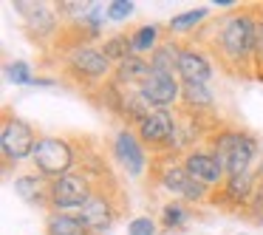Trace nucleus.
Instances as JSON below:
<instances>
[{"label":"nucleus","mask_w":263,"mask_h":235,"mask_svg":"<svg viewBox=\"0 0 263 235\" xmlns=\"http://www.w3.org/2000/svg\"><path fill=\"white\" fill-rule=\"evenodd\" d=\"M255 40H257L255 9H240L221 23L212 46H215L221 63L240 74L243 68H255Z\"/></svg>","instance_id":"1"},{"label":"nucleus","mask_w":263,"mask_h":235,"mask_svg":"<svg viewBox=\"0 0 263 235\" xmlns=\"http://www.w3.org/2000/svg\"><path fill=\"white\" fill-rule=\"evenodd\" d=\"M210 150L221 159L227 178H235V176H246L249 173V165L257 153V142H255V136H249L243 131H221V133H215Z\"/></svg>","instance_id":"2"},{"label":"nucleus","mask_w":263,"mask_h":235,"mask_svg":"<svg viewBox=\"0 0 263 235\" xmlns=\"http://www.w3.org/2000/svg\"><path fill=\"white\" fill-rule=\"evenodd\" d=\"M77 150L68 139L63 136H40L34 148V156H31V165H34L37 173H43L46 178H60V176H68L74 173L77 167Z\"/></svg>","instance_id":"3"},{"label":"nucleus","mask_w":263,"mask_h":235,"mask_svg":"<svg viewBox=\"0 0 263 235\" xmlns=\"http://www.w3.org/2000/svg\"><path fill=\"white\" fill-rule=\"evenodd\" d=\"M97 193L91 182V173L74 170L68 176H60L51 182V212H80L88 198Z\"/></svg>","instance_id":"4"},{"label":"nucleus","mask_w":263,"mask_h":235,"mask_svg":"<svg viewBox=\"0 0 263 235\" xmlns=\"http://www.w3.org/2000/svg\"><path fill=\"white\" fill-rule=\"evenodd\" d=\"M37 133L23 116L6 114L3 116V128H0V150H3V159L6 161H26L34 156L37 148Z\"/></svg>","instance_id":"5"},{"label":"nucleus","mask_w":263,"mask_h":235,"mask_svg":"<svg viewBox=\"0 0 263 235\" xmlns=\"http://www.w3.org/2000/svg\"><path fill=\"white\" fill-rule=\"evenodd\" d=\"M176 122L178 119L173 116V111H150L136 125V136L142 139V144H147L153 150H173Z\"/></svg>","instance_id":"6"},{"label":"nucleus","mask_w":263,"mask_h":235,"mask_svg":"<svg viewBox=\"0 0 263 235\" xmlns=\"http://www.w3.org/2000/svg\"><path fill=\"white\" fill-rule=\"evenodd\" d=\"M68 71L82 77L85 82H99V80H108L110 77V60L102 54V48L77 43L68 51Z\"/></svg>","instance_id":"7"},{"label":"nucleus","mask_w":263,"mask_h":235,"mask_svg":"<svg viewBox=\"0 0 263 235\" xmlns=\"http://www.w3.org/2000/svg\"><path fill=\"white\" fill-rule=\"evenodd\" d=\"M114 159L119 161V167L130 178H139L147 170V153H144V148H142V139H139L130 128H122L114 136Z\"/></svg>","instance_id":"8"},{"label":"nucleus","mask_w":263,"mask_h":235,"mask_svg":"<svg viewBox=\"0 0 263 235\" xmlns=\"http://www.w3.org/2000/svg\"><path fill=\"white\" fill-rule=\"evenodd\" d=\"M77 215H80L82 224L91 229V235H102L105 229H110V224L119 218V204L110 198V193L97 190V193L88 198V204L82 207Z\"/></svg>","instance_id":"9"},{"label":"nucleus","mask_w":263,"mask_h":235,"mask_svg":"<svg viewBox=\"0 0 263 235\" xmlns=\"http://www.w3.org/2000/svg\"><path fill=\"white\" fill-rule=\"evenodd\" d=\"M142 97L147 99V105L153 111H170V105H176L181 99V80L173 74H150L142 82Z\"/></svg>","instance_id":"10"},{"label":"nucleus","mask_w":263,"mask_h":235,"mask_svg":"<svg viewBox=\"0 0 263 235\" xmlns=\"http://www.w3.org/2000/svg\"><path fill=\"white\" fill-rule=\"evenodd\" d=\"M181 165L187 167V173L195 182L206 184V187H223V182H227L221 159H218L212 150H187Z\"/></svg>","instance_id":"11"},{"label":"nucleus","mask_w":263,"mask_h":235,"mask_svg":"<svg viewBox=\"0 0 263 235\" xmlns=\"http://www.w3.org/2000/svg\"><path fill=\"white\" fill-rule=\"evenodd\" d=\"M14 193L31 207H51V178H46L43 173H20L14 176Z\"/></svg>","instance_id":"12"},{"label":"nucleus","mask_w":263,"mask_h":235,"mask_svg":"<svg viewBox=\"0 0 263 235\" xmlns=\"http://www.w3.org/2000/svg\"><path fill=\"white\" fill-rule=\"evenodd\" d=\"M14 9H17L20 14L26 17V26H29L31 34L37 37H48L54 34V31L60 29V17H57V9L46 6V3H14Z\"/></svg>","instance_id":"13"},{"label":"nucleus","mask_w":263,"mask_h":235,"mask_svg":"<svg viewBox=\"0 0 263 235\" xmlns=\"http://www.w3.org/2000/svg\"><path fill=\"white\" fill-rule=\"evenodd\" d=\"M178 80L181 82H206L212 80V63L206 60L204 51L198 48H181V57H178Z\"/></svg>","instance_id":"14"},{"label":"nucleus","mask_w":263,"mask_h":235,"mask_svg":"<svg viewBox=\"0 0 263 235\" xmlns=\"http://www.w3.org/2000/svg\"><path fill=\"white\" fill-rule=\"evenodd\" d=\"M153 74L147 57H139V54H130L127 60H122L114 71V80L119 85H130V88H142V82Z\"/></svg>","instance_id":"15"},{"label":"nucleus","mask_w":263,"mask_h":235,"mask_svg":"<svg viewBox=\"0 0 263 235\" xmlns=\"http://www.w3.org/2000/svg\"><path fill=\"white\" fill-rule=\"evenodd\" d=\"M255 187H257V176H252V173L227 178L223 187H221V198L227 201V204H249Z\"/></svg>","instance_id":"16"},{"label":"nucleus","mask_w":263,"mask_h":235,"mask_svg":"<svg viewBox=\"0 0 263 235\" xmlns=\"http://www.w3.org/2000/svg\"><path fill=\"white\" fill-rule=\"evenodd\" d=\"M46 235H91L77 212H48Z\"/></svg>","instance_id":"17"},{"label":"nucleus","mask_w":263,"mask_h":235,"mask_svg":"<svg viewBox=\"0 0 263 235\" xmlns=\"http://www.w3.org/2000/svg\"><path fill=\"white\" fill-rule=\"evenodd\" d=\"M178 57H181V46L176 40H167L150 54V68L156 74H173L178 77Z\"/></svg>","instance_id":"18"},{"label":"nucleus","mask_w":263,"mask_h":235,"mask_svg":"<svg viewBox=\"0 0 263 235\" xmlns=\"http://www.w3.org/2000/svg\"><path fill=\"white\" fill-rule=\"evenodd\" d=\"M159 37H161V26H159V23H144V26H139V29H133V31H130L133 54H139V57H144V54H153L156 48L161 46Z\"/></svg>","instance_id":"19"},{"label":"nucleus","mask_w":263,"mask_h":235,"mask_svg":"<svg viewBox=\"0 0 263 235\" xmlns=\"http://www.w3.org/2000/svg\"><path fill=\"white\" fill-rule=\"evenodd\" d=\"M181 102L193 111H210L215 105V97L201 82H181Z\"/></svg>","instance_id":"20"},{"label":"nucleus","mask_w":263,"mask_h":235,"mask_svg":"<svg viewBox=\"0 0 263 235\" xmlns=\"http://www.w3.org/2000/svg\"><path fill=\"white\" fill-rule=\"evenodd\" d=\"M159 182L164 184V190H170L173 195H184V190H187L190 182H193V176L187 173L184 165H167L164 170H161Z\"/></svg>","instance_id":"21"},{"label":"nucleus","mask_w":263,"mask_h":235,"mask_svg":"<svg viewBox=\"0 0 263 235\" xmlns=\"http://www.w3.org/2000/svg\"><path fill=\"white\" fill-rule=\"evenodd\" d=\"M206 14H210V9H204V6L190 9V12H181V14H176V17L167 23V31H170V34H190V31H193Z\"/></svg>","instance_id":"22"},{"label":"nucleus","mask_w":263,"mask_h":235,"mask_svg":"<svg viewBox=\"0 0 263 235\" xmlns=\"http://www.w3.org/2000/svg\"><path fill=\"white\" fill-rule=\"evenodd\" d=\"M102 54L110 60V63H116V65H119L122 60H127L133 54L130 34H110L108 40L102 43Z\"/></svg>","instance_id":"23"},{"label":"nucleus","mask_w":263,"mask_h":235,"mask_svg":"<svg viewBox=\"0 0 263 235\" xmlns=\"http://www.w3.org/2000/svg\"><path fill=\"white\" fill-rule=\"evenodd\" d=\"M187 221H190V210H187L184 201H170V204H164V210H161V224H164L167 229H178Z\"/></svg>","instance_id":"24"},{"label":"nucleus","mask_w":263,"mask_h":235,"mask_svg":"<svg viewBox=\"0 0 263 235\" xmlns=\"http://www.w3.org/2000/svg\"><path fill=\"white\" fill-rule=\"evenodd\" d=\"M6 77H9V82H14V85H31V82H34V77H31V65L23 63V60L9 63L6 65Z\"/></svg>","instance_id":"25"},{"label":"nucleus","mask_w":263,"mask_h":235,"mask_svg":"<svg viewBox=\"0 0 263 235\" xmlns=\"http://www.w3.org/2000/svg\"><path fill=\"white\" fill-rule=\"evenodd\" d=\"M105 14H108L110 23H122V20H127L133 14V3L130 0H114V3L105 6Z\"/></svg>","instance_id":"26"},{"label":"nucleus","mask_w":263,"mask_h":235,"mask_svg":"<svg viewBox=\"0 0 263 235\" xmlns=\"http://www.w3.org/2000/svg\"><path fill=\"white\" fill-rule=\"evenodd\" d=\"M127 235H156V221L150 215H139L127 224Z\"/></svg>","instance_id":"27"},{"label":"nucleus","mask_w":263,"mask_h":235,"mask_svg":"<svg viewBox=\"0 0 263 235\" xmlns=\"http://www.w3.org/2000/svg\"><path fill=\"white\" fill-rule=\"evenodd\" d=\"M246 207H249V215L263 224V182L260 178H257V187H255V193H252V198Z\"/></svg>","instance_id":"28"},{"label":"nucleus","mask_w":263,"mask_h":235,"mask_svg":"<svg viewBox=\"0 0 263 235\" xmlns=\"http://www.w3.org/2000/svg\"><path fill=\"white\" fill-rule=\"evenodd\" d=\"M255 68L263 80V14L257 17V40H255Z\"/></svg>","instance_id":"29"},{"label":"nucleus","mask_w":263,"mask_h":235,"mask_svg":"<svg viewBox=\"0 0 263 235\" xmlns=\"http://www.w3.org/2000/svg\"><path fill=\"white\" fill-rule=\"evenodd\" d=\"M255 176H257V178H263V165H260V170H257V173H255Z\"/></svg>","instance_id":"30"}]
</instances>
